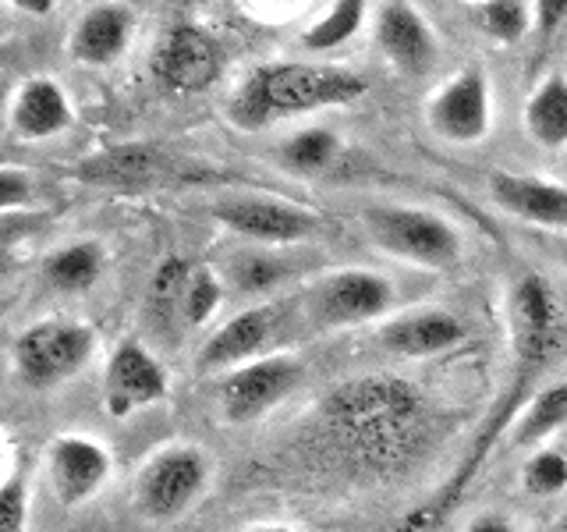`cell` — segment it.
<instances>
[{
  "label": "cell",
  "instance_id": "1",
  "mask_svg": "<svg viewBox=\"0 0 567 532\" xmlns=\"http://www.w3.org/2000/svg\"><path fill=\"white\" fill-rule=\"evenodd\" d=\"M319 430L344 466L369 475H398L430 448L433 412L398 377H354L319 405Z\"/></svg>",
  "mask_w": 567,
  "mask_h": 532
},
{
  "label": "cell",
  "instance_id": "2",
  "mask_svg": "<svg viewBox=\"0 0 567 532\" xmlns=\"http://www.w3.org/2000/svg\"><path fill=\"white\" fill-rule=\"evenodd\" d=\"M507 319H511L514 369H511L504 398H501V405H496L493 419H486V426L478 430L472 451L465 458V466L454 472V479L440 490L436 501L419 508L412 519L404 522V532L430 529V525H436L443 519V514H451V508L461 501V493H465L472 487V479L478 475V466H483L486 454L493 451V443L501 440V433L511 426V419L532 401V387H536V380L549 366H554L557 351L564 348L567 319H564V309H560V298L539 274H525L511 288Z\"/></svg>",
  "mask_w": 567,
  "mask_h": 532
},
{
  "label": "cell",
  "instance_id": "3",
  "mask_svg": "<svg viewBox=\"0 0 567 532\" xmlns=\"http://www.w3.org/2000/svg\"><path fill=\"white\" fill-rule=\"evenodd\" d=\"M365 89L369 82L359 71L341 64H309V61L262 64L238 85L235 100H230V121L245 132H259L280 117L354 103L359 96H365Z\"/></svg>",
  "mask_w": 567,
  "mask_h": 532
},
{
  "label": "cell",
  "instance_id": "4",
  "mask_svg": "<svg viewBox=\"0 0 567 532\" xmlns=\"http://www.w3.org/2000/svg\"><path fill=\"white\" fill-rule=\"evenodd\" d=\"M362 227L372 245L394 259L425 266V270H451L461 259V235L451 221L422 206H369Z\"/></svg>",
  "mask_w": 567,
  "mask_h": 532
},
{
  "label": "cell",
  "instance_id": "5",
  "mask_svg": "<svg viewBox=\"0 0 567 532\" xmlns=\"http://www.w3.org/2000/svg\"><path fill=\"white\" fill-rule=\"evenodd\" d=\"M390 301H394V288L390 280L372 274V270H337L312 284L306 295V313L312 327L319 330H337V327H354L380 319Z\"/></svg>",
  "mask_w": 567,
  "mask_h": 532
},
{
  "label": "cell",
  "instance_id": "6",
  "mask_svg": "<svg viewBox=\"0 0 567 532\" xmlns=\"http://www.w3.org/2000/svg\"><path fill=\"white\" fill-rule=\"evenodd\" d=\"M425 121L430 129L457 142V146H472L483 142L493 129V89L489 79L478 68H465L443 82L425 103Z\"/></svg>",
  "mask_w": 567,
  "mask_h": 532
},
{
  "label": "cell",
  "instance_id": "7",
  "mask_svg": "<svg viewBox=\"0 0 567 532\" xmlns=\"http://www.w3.org/2000/svg\"><path fill=\"white\" fill-rule=\"evenodd\" d=\"M209 479V461L195 448H171L156 454L138 475V504L150 519H174L195 497L203 493Z\"/></svg>",
  "mask_w": 567,
  "mask_h": 532
},
{
  "label": "cell",
  "instance_id": "8",
  "mask_svg": "<svg viewBox=\"0 0 567 532\" xmlns=\"http://www.w3.org/2000/svg\"><path fill=\"white\" fill-rule=\"evenodd\" d=\"M93 355V334L79 324H40L25 330L14 345L22 377L35 387L58 383L82 369Z\"/></svg>",
  "mask_w": 567,
  "mask_h": 532
},
{
  "label": "cell",
  "instance_id": "9",
  "mask_svg": "<svg viewBox=\"0 0 567 532\" xmlns=\"http://www.w3.org/2000/svg\"><path fill=\"white\" fill-rule=\"evenodd\" d=\"M301 380V369L291 359H280V355H270V359H256L238 366L220 387V405L224 416L230 422H252L259 416L270 412L274 405H280L291 395Z\"/></svg>",
  "mask_w": 567,
  "mask_h": 532
},
{
  "label": "cell",
  "instance_id": "10",
  "mask_svg": "<svg viewBox=\"0 0 567 532\" xmlns=\"http://www.w3.org/2000/svg\"><path fill=\"white\" fill-rule=\"evenodd\" d=\"M224 68V53L209 32L199 25H177L171 35L159 43L153 71L164 89L171 93H203L206 85L217 82Z\"/></svg>",
  "mask_w": 567,
  "mask_h": 532
},
{
  "label": "cell",
  "instance_id": "11",
  "mask_svg": "<svg viewBox=\"0 0 567 532\" xmlns=\"http://www.w3.org/2000/svg\"><path fill=\"white\" fill-rule=\"evenodd\" d=\"M213 217L256 242H301L323 227V217H319L316 209L284 203V200H262V195L227 200L220 206H213Z\"/></svg>",
  "mask_w": 567,
  "mask_h": 532
},
{
  "label": "cell",
  "instance_id": "12",
  "mask_svg": "<svg viewBox=\"0 0 567 532\" xmlns=\"http://www.w3.org/2000/svg\"><path fill=\"white\" fill-rule=\"evenodd\" d=\"M377 43L383 50V58L394 64L401 75H412V79L433 71L440 58L436 32L419 14V8L404 4V0H390V4L377 8Z\"/></svg>",
  "mask_w": 567,
  "mask_h": 532
},
{
  "label": "cell",
  "instance_id": "13",
  "mask_svg": "<svg viewBox=\"0 0 567 532\" xmlns=\"http://www.w3.org/2000/svg\"><path fill=\"white\" fill-rule=\"evenodd\" d=\"M461 341H465V324L447 309H419L386 319L377 330V345L401 359H425V355L451 351Z\"/></svg>",
  "mask_w": 567,
  "mask_h": 532
},
{
  "label": "cell",
  "instance_id": "14",
  "mask_svg": "<svg viewBox=\"0 0 567 532\" xmlns=\"http://www.w3.org/2000/svg\"><path fill=\"white\" fill-rule=\"evenodd\" d=\"M489 192L496 206L507 209L511 217L567 231V188L560 182H549V177H536V174L496 171L489 174Z\"/></svg>",
  "mask_w": 567,
  "mask_h": 532
},
{
  "label": "cell",
  "instance_id": "15",
  "mask_svg": "<svg viewBox=\"0 0 567 532\" xmlns=\"http://www.w3.org/2000/svg\"><path fill=\"white\" fill-rule=\"evenodd\" d=\"M167 395V377L153 355L128 341L114 351L111 366H106V408L111 416H128L142 405H153Z\"/></svg>",
  "mask_w": 567,
  "mask_h": 532
},
{
  "label": "cell",
  "instance_id": "16",
  "mask_svg": "<svg viewBox=\"0 0 567 532\" xmlns=\"http://www.w3.org/2000/svg\"><path fill=\"white\" fill-rule=\"evenodd\" d=\"M106 469H111V458L100 443L85 437H64L50 451V475L64 504H79L85 497H93L106 479Z\"/></svg>",
  "mask_w": 567,
  "mask_h": 532
},
{
  "label": "cell",
  "instance_id": "17",
  "mask_svg": "<svg viewBox=\"0 0 567 532\" xmlns=\"http://www.w3.org/2000/svg\"><path fill=\"white\" fill-rule=\"evenodd\" d=\"M274 330V313L270 309H245L238 313L235 319H227V324L209 337L206 348H203V369H220V366H235L248 355H256L266 337Z\"/></svg>",
  "mask_w": 567,
  "mask_h": 532
},
{
  "label": "cell",
  "instance_id": "18",
  "mask_svg": "<svg viewBox=\"0 0 567 532\" xmlns=\"http://www.w3.org/2000/svg\"><path fill=\"white\" fill-rule=\"evenodd\" d=\"M522 121L528 139L539 142V146L546 150L567 146V79L549 75L532 89Z\"/></svg>",
  "mask_w": 567,
  "mask_h": 532
},
{
  "label": "cell",
  "instance_id": "19",
  "mask_svg": "<svg viewBox=\"0 0 567 532\" xmlns=\"http://www.w3.org/2000/svg\"><path fill=\"white\" fill-rule=\"evenodd\" d=\"M11 121L25 139H47V135H58L61 129H68L71 111H68V100L58 85L47 79H35L18 93Z\"/></svg>",
  "mask_w": 567,
  "mask_h": 532
},
{
  "label": "cell",
  "instance_id": "20",
  "mask_svg": "<svg viewBox=\"0 0 567 532\" xmlns=\"http://www.w3.org/2000/svg\"><path fill=\"white\" fill-rule=\"evenodd\" d=\"M85 174L106 185H150L164 177H182V160L159 156L153 150H117L89 164Z\"/></svg>",
  "mask_w": 567,
  "mask_h": 532
},
{
  "label": "cell",
  "instance_id": "21",
  "mask_svg": "<svg viewBox=\"0 0 567 532\" xmlns=\"http://www.w3.org/2000/svg\"><path fill=\"white\" fill-rule=\"evenodd\" d=\"M128 32H132V14L124 8L106 4L82 18L75 29V47L71 50H75V58L85 64H106L124 50Z\"/></svg>",
  "mask_w": 567,
  "mask_h": 532
},
{
  "label": "cell",
  "instance_id": "22",
  "mask_svg": "<svg viewBox=\"0 0 567 532\" xmlns=\"http://www.w3.org/2000/svg\"><path fill=\"white\" fill-rule=\"evenodd\" d=\"M564 426H567V380L539 390V395L522 408V416L514 422V433H511L514 448H539V443H546L557 430H564Z\"/></svg>",
  "mask_w": 567,
  "mask_h": 532
},
{
  "label": "cell",
  "instance_id": "23",
  "mask_svg": "<svg viewBox=\"0 0 567 532\" xmlns=\"http://www.w3.org/2000/svg\"><path fill=\"white\" fill-rule=\"evenodd\" d=\"M277 153H280V164L291 167L295 174H319L341 156V139L330 129H306L291 139H284Z\"/></svg>",
  "mask_w": 567,
  "mask_h": 532
},
{
  "label": "cell",
  "instance_id": "24",
  "mask_svg": "<svg viewBox=\"0 0 567 532\" xmlns=\"http://www.w3.org/2000/svg\"><path fill=\"white\" fill-rule=\"evenodd\" d=\"M365 11L369 8L362 4V0H337L323 18H316V22L301 32V47L319 53V50H333V47L348 43L351 35L362 29Z\"/></svg>",
  "mask_w": 567,
  "mask_h": 532
},
{
  "label": "cell",
  "instance_id": "25",
  "mask_svg": "<svg viewBox=\"0 0 567 532\" xmlns=\"http://www.w3.org/2000/svg\"><path fill=\"white\" fill-rule=\"evenodd\" d=\"M100 266H103L100 248L93 242H79V245H71V248H64V253L53 256L47 263V274H50L53 284H58V288L82 291L100 277Z\"/></svg>",
  "mask_w": 567,
  "mask_h": 532
},
{
  "label": "cell",
  "instance_id": "26",
  "mask_svg": "<svg viewBox=\"0 0 567 532\" xmlns=\"http://www.w3.org/2000/svg\"><path fill=\"white\" fill-rule=\"evenodd\" d=\"M475 22L501 43H518L532 29V8L525 0H486L475 8Z\"/></svg>",
  "mask_w": 567,
  "mask_h": 532
},
{
  "label": "cell",
  "instance_id": "27",
  "mask_svg": "<svg viewBox=\"0 0 567 532\" xmlns=\"http://www.w3.org/2000/svg\"><path fill=\"white\" fill-rule=\"evenodd\" d=\"M522 483L532 497H554L567 490V458L554 448H539L525 461Z\"/></svg>",
  "mask_w": 567,
  "mask_h": 532
},
{
  "label": "cell",
  "instance_id": "28",
  "mask_svg": "<svg viewBox=\"0 0 567 532\" xmlns=\"http://www.w3.org/2000/svg\"><path fill=\"white\" fill-rule=\"evenodd\" d=\"M220 298H224L220 280L199 266V270H192V274H188L185 291H182V301H177V309H182L185 324L199 327V324H206V319H209L213 313H217Z\"/></svg>",
  "mask_w": 567,
  "mask_h": 532
},
{
  "label": "cell",
  "instance_id": "29",
  "mask_svg": "<svg viewBox=\"0 0 567 532\" xmlns=\"http://www.w3.org/2000/svg\"><path fill=\"white\" fill-rule=\"evenodd\" d=\"M284 274H288L284 270V263L274 256H262V253H245L230 263V280L238 284V291H248V295L274 288Z\"/></svg>",
  "mask_w": 567,
  "mask_h": 532
},
{
  "label": "cell",
  "instance_id": "30",
  "mask_svg": "<svg viewBox=\"0 0 567 532\" xmlns=\"http://www.w3.org/2000/svg\"><path fill=\"white\" fill-rule=\"evenodd\" d=\"M25 522V487L22 475L0 487V532H22Z\"/></svg>",
  "mask_w": 567,
  "mask_h": 532
},
{
  "label": "cell",
  "instance_id": "31",
  "mask_svg": "<svg viewBox=\"0 0 567 532\" xmlns=\"http://www.w3.org/2000/svg\"><path fill=\"white\" fill-rule=\"evenodd\" d=\"M564 22H567V0H539L532 8V25H536L539 40H549Z\"/></svg>",
  "mask_w": 567,
  "mask_h": 532
},
{
  "label": "cell",
  "instance_id": "32",
  "mask_svg": "<svg viewBox=\"0 0 567 532\" xmlns=\"http://www.w3.org/2000/svg\"><path fill=\"white\" fill-rule=\"evenodd\" d=\"M29 177L18 171H0V206H18L29 200Z\"/></svg>",
  "mask_w": 567,
  "mask_h": 532
},
{
  "label": "cell",
  "instance_id": "33",
  "mask_svg": "<svg viewBox=\"0 0 567 532\" xmlns=\"http://www.w3.org/2000/svg\"><path fill=\"white\" fill-rule=\"evenodd\" d=\"M465 532H518L514 529L511 519H504V514H475V519L465 525Z\"/></svg>",
  "mask_w": 567,
  "mask_h": 532
},
{
  "label": "cell",
  "instance_id": "34",
  "mask_svg": "<svg viewBox=\"0 0 567 532\" xmlns=\"http://www.w3.org/2000/svg\"><path fill=\"white\" fill-rule=\"evenodd\" d=\"M22 8H29V11H50L53 4H50V0H43V4H40V0H22Z\"/></svg>",
  "mask_w": 567,
  "mask_h": 532
},
{
  "label": "cell",
  "instance_id": "35",
  "mask_svg": "<svg viewBox=\"0 0 567 532\" xmlns=\"http://www.w3.org/2000/svg\"><path fill=\"white\" fill-rule=\"evenodd\" d=\"M248 532H295V529H284V525H259V529H248Z\"/></svg>",
  "mask_w": 567,
  "mask_h": 532
},
{
  "label": "cell",
  "instance_id": "36",
  "mask_svg": "<svg viewBox=\"0 0 567 532\" xmlns=\"http://www.w3.org/2000/svg\"><path fill=\"white\" fill-rule=\"evenodd\" d=\"M554 532H567V508L560 511V519H557V525H554Z\"/></svg>",
  "mask_w": 567,
  "mask_h": 532
}]
</instances>
